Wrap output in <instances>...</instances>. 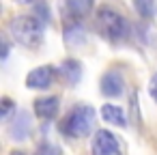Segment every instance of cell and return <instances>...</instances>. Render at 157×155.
I'll return each mask as SVG.
<instances>
[{
    "label": "cell",
    "instance_id": "cell-12",
    "mask_svg": "<svg viewBox=\"0 0 157 155\" xmlns=\"http://www.w3.org/2000/svg\"><path fill=\"white\" fill-rule=\"evenodd\" d=\"M65 5L73 17H86L93 11L95 0H65Z\"/></svg>",
    "mask_w": 157,
    "mask_h": 155
},
{
    "label": "cell",
    "instance_id": "cell-17",
    "mask_svg": "<svg viewBox=\"0 0 157 155\" xmlns=\"http://www.w3.org/2000/svg\"><path fill=\"white\" fill-rule=\"evenodd\" d=\"M151 97H153V99L157 101V76H155V78L151 80Z\"/></svg>",
    "mask_w": 157,
    "mask_h": 155
},
{
    "label": "cell",
    "instance_id": "cell-8",
    "mask_svg": "<svg viewBox=\"0 0 157 155\" xmlns=\"http://www.w3.org/2000/svg\"><path fill=\"white\" fill-rule=\"evenodd\" d=\"M125 88V80L118 71H108L101 78V93L105 97H118Z\"/></svg>",
    "mask_w": 157,
    "mask_h": 155
},
{
    "label": "cell",
    "instance_id": "cell-5",
    "mask_svg": "<svg viewBox=\"0 0 157 155\" xmlns=\"http://www.w3.org/2000/svg\"><path fill=\"white\" fill-rule=\"evenodd\" d=\"M30 127H33V121H30V112L28 110H17L13 121L9 123V136L17 142H24L28 140L30 136Z\"/></svg>",
    "mask_w": 157,
    "mask_h": 155
},
{
    "label": "cell",
    "instance_id": "cell-6",
    "mask_svg": "<svg viewBox=\"0 0 157 155\" xmlns=\"http://www.w3.org/2000/svg\"><path fill=\"white\" fill-rule=\"evenodd\" d=\"M54 76H56V69L54 67H50V65L37 67V69H33L26 76V86L28 88H37V91H45V88L52 86Z\"/></svg>",
    "mask_w": 157,
    "mask_h": 155
},
{
    "label": "cell",
    "instance_id": "cell-18",
    "mask_svg": "<svg viewBox=\"0 0 157 155\" xmlns=\"http://www.w3.org/2000/svg\"><path fill=\"white\" fill-rule=\"evenodd\" d=\"M15 2H20V5H37L39 0H15Z\"/></svg>",
    "mask_w": 157,
    "mask_h": 155
},
{
    "label": "cell",
    "instance_id": "cell-1",
    "mask_svg": "<svg viewBox=\"0 0 157 155\" xmlns=\"http://www.w3.org/2000/svg\"><path fill=\"white\" fill-rule=\"evenodd\" d=\"M43 22L37 15H15L9 22V33L11 37L26 45V48H37L43 41Z\"/></svg>",
    "mask_w": 157,
    "mask_h": 155
},
{
    "label": "cell",
    "instance_id": "cell-15",
    "mask_svg": "<svg viewBox=\"0 0 157 155\" xmlns=\"http://www.w3.org/2000/svg\"><path fill=\"white\" fill-rule=\"evenodd\" d=\"M35 15H37L43 24L50 22V11H48V7H45L43 2H37V5H35Z\"/></svg>",
    "mask_w": 157,
    "mask_h": 155
},
{
    "label": "cell",
    "instance_id": "cell-9",
    "mask_svg": "<svg viewBox=\"0 0 157 155\" xmlns=\"http://www.w3.org/2000/svg\"><path fill=\"white\" fill-rule=\"evenodd\" d=\"M58 73L65 78V82H67L69 86H75V84L80 82V78H82V65H80L78 60L69 58V60H65V63L58 67Z\"/></svg>",
    "mask_w": 157,
    "mask_h": 155
},
{
    "label": "cell",
    "instance_id": "cell-19",
    "mask_svg": "<svg viewBox=\"0 0 157 155\" xmlns=\"http://www.w3.org/2000/svg\"><path fill=\"white\" fill-rule=\"evenodd\" d=\"M11 155H26V153H24V151H13Z\"/></svg>",
    "mask_w": 157,
    "mask_h": 155
},
{
    "label": "cell",
    "instance_id": "cell-14",
    "mask_svg": "<svg viewBox=\"0 0 157 155\" xmlns=\"http://www.w3.org/2000/svg\"><path fill=\"white\" fill-rule=\"evenodd\" d=\"M35 155H60V149H58L56 144L45 142V144H41V146L35 151Z\"/></svg>",
    "mask_w": 157,
    "mask_h": 155
},
{
    "label": "cell",
    "instance_id": "cell-16",
    "mask_svg": "<svg viewBox=\"0 0 157 155\" xmlns=\"http://www.w3.org/2000/svg\"><path fill=\"white\" fill-rule=\"evenodd\" d=\"M11 110H13V101H11L9 97H5V99H2V118H7Z\"/></svg>",
    "mask_w": 157,
    "mask_h": 155
},
{
    "label": "cell",
    "instance_id": "cell-3",
    "mask_svg": "<svg viewBox=\"0 0 157 155\" xmlns=\"http://www.w3.org/2000/svg\"><path fill=\"white\" fill-rule=\"evenodd\" d=\"M93 125H95V110L82 103V106H75L65 116V121L60 123V131L69 138H84L93 131Z\"/></svg>",
    "mask_w": 157,
    "mask_h": 155
},
{
    "label": "cell",
    "instance_id": "cell-10",
    "mask_svg": "<svg viewBox=\"0 0 157 155\" xmlns=\"http://www.w3.org/2000/svg\"><path fill=\"white\" fill-rule=\"evenodd\" d=\"M101 116H103V121H108L110 125L127 127V116H125V112H123L118 106H114V103H105V106L101 108Z\"/></svg>",
    "mask_w": 157,
    "mask_h": 155
},
{
    "label": "cell",
    "instance_id": "cell-7",
    "mask_svg": "<svg viewBox=\"0 0 157 155\" xmlns=\"http://www.w3.org/2000/svg\"><path fill=\"white\" fill-rule=\"evenodd\" d=\"M58 108H60V99L54 95H50V97H41V99H37L35 101V114L39 116V118H43V121H52L56 114H58Z\"/></svg>",
    "mask_w": 157,
    "mask_h": 155
},
{
    "label": "cell",
    "instance_id": "cell-11",
    "mask_svg": "<svg viewBox=\"0 0 157 155\" xmlns=\"http://www.w3.org/2000/svg\"><path fill=\"white\" fill-rule=\"evenodd\" d=\"M65 43L67 45H82V43H86V30H84V26L82 24H69L67 28H65Z\"/></svg>",
    "mask_w": 157,
    "mask_h": 155
},
{
    "label": "cell",
    "instance_id": "cell-4",
    "mask_svg": "<svg viewBox=\"0 0 157 155\" xmlns=\"http://www.w3.org/2000/svg\"><path fill=\"white\" fill-rule=\"evenodd\" d=\"M93 155H121V144L116 136L108 129H99L93 138Z\"/></svg>",
    "mask_w": 157,
    "mask_h": 155
},
{
    "label": "cell",
    "instance_id": "cell-13",
    "mask_svg": "<svg viewBox=\"0 0 157 155\" xmlns=\"http://www.w3.org/2000/svg\"><path fill=\"white\" fill-rule=\"evenodd\" d=\"M133 9L138 11L140 17L153 20L157 15V0H133Z\"/></svg>",
    "mask_w": 157,
    "mask_h": 155
},
{
    "label": "cell",
    "instance_id": "cell-2",
    "mask_svg": "<svg viewBox=\"0 0 157 155\" xmlns=\"http://www.w3.org/2000/svg\"><path fill=\"white\" fill-rule=\"evenodd\" d=\"M97 28L101 33L103 39L112 41V43H118V41H125L129 37V24L127 20L116 13L114 9L110 7H103L97 11Z\"/></svg>",
    "mask_w": 157,
    "mask_h": 155
}]
</instances>
